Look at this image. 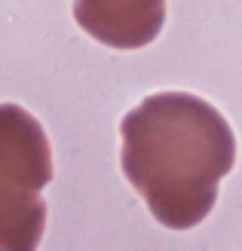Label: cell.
<instances>
[{"label":"cell","mask_w":242,"mask_h":251,"mask_svg":"<svg viewBox=\"0 0 242 251\" xmlns=\"http://www.w3.org/2000/svg\"><path fill=\"white\" fill-rule=\"evenodd\" d=\"M123 172L169 230L209 218L218 184L236 162V135L218 110L190 92H157L120 123Z\"/></svg>","instance_id":"6da1fadb"},{"label":"cell","mask_w":242,"mask_h":251,"mask_svg":"<svg viewBox=\"0 0 242 251\" xmlns=\"http://www.w3.org/2000/svg\"><path fill=\"white\" fill-rule=\"evenodd\" d=\"M0 166L34 193L53 181V153L43 126L19 104H0Z\"/></svg>","instance_id":"7a4b0ae2"},{"label":"cell","mask_w":242,"mask_h":251,"mask_svg":"<svg viewBox=\"0 0 242 251\" xmlns=\"http://www.w3.org/2000/svg\"><path fill=\"white\" fill-rule=\"evenodd\" d=\"M80 25L95 34L98 40H105L110 46H120V49H129V46H141L147 40H154L162 16H165V6L162 3H126V0H113V3H77L74 6Z\"/></svg>","instance_id":"3957f363"},{"label":"cell","mask_w":242,"mask_h":251,"mask_svg":"<svg viewBox=\"0 0 242 251\" xmlns=\"http://www.w3.org/2000/svg\"><path fill=\"white\" fill-rule=\"evenodd\" d=\"M43 227L46 202L0 166V251H37Z\"/></svg>","instance_id":"277c9868"}]
</instances>
